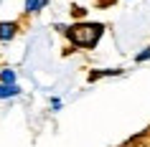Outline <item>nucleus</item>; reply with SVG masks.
Masks as SVG:
<instances>
[{"label":"nucleus","instance_id":"39448f33","mask_svg":"<svg viewBox=\"0 0 150 147\" xmlns=\"http://www.w3.org/2000/svg\"><path fill=\"white\" fill-rule=\"evenodd\" d=\"M0 84H18V74H16V69H10V66L0 69Z\"/></svg>","mask_w":150,"mask_h":147},{"label":"nucleus","instance_id":"1a4fd4ad","mask_svg":"<svg viewBox=\"0 0 150 147\" xmlns=\"http://www.w3.org/2000/svg\"><path fill=\"white\" fill-rule=\"evenodd\" d=\"M71 15H74V18H84V15H87V10L79 8V5H74V8H71Z\"/></svg>","mask_w":150,"mask_h":147},{"label":"nucleus","instance_id":"423d86ee","mask_svg":"<svg viewBox=\"0 0 150 147\" xmlns=\"http://www.w3.org/2000/svg\"><path fill=\"white\" fill-rule=\"evenodd\" d=\"M122 74H125L122 69H102V71L89 74V81H97V79H102V76H122Z\"/></svg>","mask_w":150,"mask_h":147},{"label":"nucleus","instance_id":"0eeeda50","mask_svg":"<svg viewBox=\"0 0 150 147\" xmlns=\"http://www.w3.org/2000/svg\"><path fill=\"white\" fill-rule=\"evenodd\" d=\"M145 61H150V46H148V48H142L140 53L135 56V63H145Z\"/></svg>","mask_w":150,"mask_h":147},{"label":"nucleus","instance_id":"f257e3e1","mask_svg":"<svg viewBox=\"0 0 150 147\" xmlns=\"http://www.w3.org/2000/svg\"><path fill=\"white\" fill-rule=\"evenodd\" d=\"M64 36L71 41V46H74V48H84V51H89V48H94L97 43H99V38L104 36V25L102 23L81 20V23L69 25Z\"/></svg>","mask_w":150,"mask_h":147},{"label":"nucleus","instance_id":"f03ea898","mask_svg":"<svg viewBox=\"0 0 150 147\" xmlns=\"http://www.w3.org/2000/svg\"><path fill=\"white\" fill-rule=\"evenodd\" d=\"M18 36V23L16 20H0V43H8Z\"/></svg>","mask_w":150,"mask_h":147},{"label":"nucleus","instance_id":"7ed1b4c3","mask_svg":"<svg viewBox=\"0 0 150 147\" xmlns=\"http://www.w3.org/2000/svg\"><path fill=\"white\" fill-rule=\"evenodd\" d=\"M16 96H21L18 84H0V99H16Z\"/></svg>","mask_w":150,"mask_h":147},{"label":"nucleus","instance_id":"20e7f679","mask_svg":"<svg viewBox=\"0 0 150 147\" xmlns=\"http://www.w3.org/2000/svg\"><path fill=\"white\" fill-rule=\"evenodd\" d=\"M48 5V0H25L23 10L28 13V15H33V13H41V10Z\"/></svg>","mask_w":150,"mask_h":147},{"label":"nucleus","instance_id":"6e6552de","mask_svg":"<svg viewBox=\"0 0 150 147\" xmlns=\"http://www.w3.org/2000/svg\"><path fill=\"white\" fill-rule=\"evenodd\" d=\"M48 104H51V109H54V112H59V109L64 107V101L59 99V96H51V99H48Z\"/></svg>","mask_w":150,"mask_h":147}]
</instances>
